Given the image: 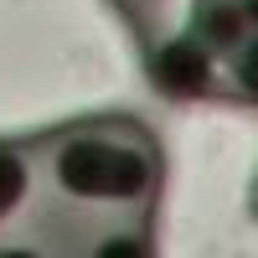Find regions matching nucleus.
Segmentation results:
<instances>
[{"label": "nucleus", "mask_w": 258, "mask_h": 258, "mask_svg": "<svg viewBox=\"0 0 258 258\" xmlns=\"http://www.w3.org/2000/svg\"><path fill=\"white\" fill-rule=\"evenodd\" d=\"M41 197L78 212H155L165 191V145L140 114L103 109L31 135Z\"/></svg>", "instance_id": "obj_1"}, {"label": "nucleus", "mask_w": 258, "mask_h": 258, "mask_svg": "<svg viewBox=\"0 0 258 258\" xmlns=\"http://www.w3.org/2000/svg\"><path fill=\"white\" fill-rule=\"evenodd\" d=\"M36 212L52 222L68 258H160L155 212H78L52 197H36Z\"/></svg>", "instance_id": "obj_2"}, {"label": "nucleus", "mask_w": 258, "mask_h": 258, "mask_svg": "<svg viewBox=\"0 0 258 258\" xmlns=\"http://www.w3.org/2000/svg\"><path fill=\"white\" fill-rule=\"evenodd\" d=\"M41 197V170L31 135H0V232L16 227Z\"/></svg>", "instance_id": "obj_3"}, {"label": "nucleus", "mask_w": 258, "mask_h": 258, "mask_svg": "<svg viewBox=\"0 0 258 258\" xmlns=\"http://www.w3.org/2000/svg\"><path fill=\"white\" fill-rule=\"evenodd\" d=\"M0 258H68V248H62V238L52 232V222L31 207L16 227L0 232Z\"/></svg>", "instance_id": "obj_4"}, {"label": "nucleus", "mask_w": 258, "mask_h": 258, "mask_svg": "<svg viewBox=\"0 0 258 258\" xmlns=\"http://www.w3.org/2000/svg\"><path fill=\"white\" fill-rule=\"evenodd\" d=\"M248 212H253V222H258V176H253V186H248Z\"/></svg>", "instance_id": "obj_5"}]
</instances>
